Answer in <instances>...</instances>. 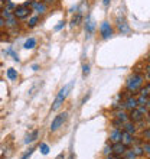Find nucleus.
Masks as SVG:
<instances>
[{
    "label": "nucleus",
    "mask_w": 150,
    "mask_h": 159,
    "mask_svg": "<svg viewBox=\"0 0 150 159\" xmlns=\"http://www.w3.org/2000/svg\"><path fill=\"white\" fill-rule=\"evenodd\" d=\"M72 85H74V81L69 84H67V85H64L61 90H59V93L56 94V97H55L54 103H52V111H56V110L61 109V106L64 104V101L67 100L68 94H69V91H71Z\"/></svg>",
    "instance_id": "nucleus-1"
},
{
    "label": "nucleus",
    "mask_w": 150,
    "mask_h": 159,
    "mask_svg": "<svg viewBox=\"0 0 150 159\" xmlns=\"http://www.w3.org/2000/svg\"><path fill=\"white\" fill-rule=\"evenodd\" d=\"M143 81H144V77L142 74H139V72H133V75H130L129 80H127V83H126V88H127V91L130 93H137L140 88L143 87Z\"/></svg>",
    "instance_id": "nucleus-2"
},
{
    "label": "nucleus",
    "mask_w": 150,
    "mask_h": 159,
    "mask_svg": "<svg viewBox=\"0 0 150 159\" xmlns=\"http://www.w3.org/2000/svg\"><path fill=\"white\" fill-rule=\"evenodd\" d=\"M68 119V113L67 111H64V113H59L58 116H55L52 123H51V132H56L59 127H62V125L65 123V120Z\"/></svg>",
    "instance_id": "nucleus-3"
},
{
    "label": "nucleus",
    "mask_w": 150,
    "mask_h": 159,
    "mask_svg": "<svg viewBox=\"0 0 150 159\" xmlns=\"http://www.w3.org/2000/svg\"><path fill=\"white\" fill-rule=\"evenodd\" d=\"M30 13H32V9H30L29 6L20 4V6H16V9H15L13 15H15L17 19H26V17H29Z\"/></svg>",
    "instance_id": "nucleus-4"
},
{
    "label": "nucleus",
    "mask_w": 150,
    "mask_h": 159,
    "mask_svg": "<svg viewBox=\"0 0 150 159\" xmlns=\"http://www.w3.org/2000/svg\"><path fill=\"white\" fill-rule=\"evenodd\" d=\"M32 12H35L39 16V15H45L46 12H48V6H46V3H43V2H41V0H35V2H32Z\"/></svg>",
    "instance_id": "nucleus-5"
},
{
    "label": "nucleus",
    "mask_w": 150,
    "mask_h": 159,
    "mask_svg": "<svg viewBox=\"0 0 150 159\" xmlns=\"http://www.w3.org/2000/svg\"><path fill=\"white\" fill-rule=\"evenodd\" d=\"M100 35H101V38L103 39H108V38L113 36V28L107 20L103 22V23L100 25Z\"/></svg>",
    "instance_id": "nucleus-6"
},
{
    "label": "nucleus",
    "mask_w": 150,
    "mask_h": 159,
    "mask_svg": "<svg viewBox=\"0 0 150 159\" xmlns=\"http://www.w3.org/2000/svg\"><path fill=\"white\" fill-rule=\"evenodd\" d=\"M116 25H117V28H118V30H120L121 34H129L130 32V26H129V23H127V20H126L124 17H117L116 19Z\"/></svg>",
    "instance_id": "nucleus-7"
},
{
    "label": "nucleus",
    "mask_w": 150,
    "mask_h": 159,
    "mask_svg": "<svg viewBox=\"0 0 150 159\" xmlns=\"http://www.w3.org/2000/svg\"><path fill=\"white\" fill-rule=\"evenodd\" d=\"M127 151V146H126L123 142H117V143H113V153L117 156H123Z\"/></svg>",
    "instance_id": "nucleus-8"
},
{
    "label": "nucleus",
    "mask_w": 150,
    "mask_h": 159,
    "mask_svg": "<svg viewBox=\"0 0 150 159\" xmlns=\"http://www.w3.org/2000/svg\"><path fill=\"white\" fill-rule=\"evenodd\" d=\"M124 109H127V110H134V109H137V98L136 97H133V96H129L127 98L124 100Z\"/></svg>",
    "instance_id": "nucleus-9"
},
{
    "label": "nucleus",
    "mask_w": 150,
    "mask_h": 159,
    "mask_svg": "<svg viewBox=\"0 0 150 159\" xmlns=\"http://www.w3.org/2000/svg\"><path fill=\"white\" fill-rule=\"evenodd\" d=\"M121 138H123V130L121 129H113L111 130V133H110V142L111 143L121 142Z\"/></svg>",
    "instance_id": "nucleus-10"
},
{
    "label": "nucleus",
    "mask_w": 150,
    "mask_h": 159,
    "mask_svg": "<svg viewBox=\"0 0 150 159\" xmlns=\"http://www.w3.org/2000/svg\"><path fill=\"white\" fill-rule=\"evenodd\" d=\"M94 30H95V22L92 20L91 16L88 15V16L85 17V32H87V35H92Z\"/></svg>",
    "instance_id": "nucleus-11"
},
{
    "label": "nucleus",
    "mask_w": 150,
    "mask_h": 159,
    "mask_svg": "<svg viewBox=\"0 0 150 159\" xmlns=\"http://www.w3.org/2000/svg\"><path fill=\"white\" fill-rule=\"evenodd\" d=\"M129 117H130V120L131 121H142L143 120V114L139 111L137 109H134V110H130V114H129Z\"/></svg>",
    "instance_id": "nucleus-12"
},
{
    "label": "nucleus",
    "mask_w": 150,
    "mask_h": 159,
    "mask_svg": "<svg viewBox=\"0 0 150 159\" xmlns=\"http://www.w3.org/2000/svg\"><path fill=\"white\" fill-rule=\"evenodd\" d=\"M121 142H123L126 146L129 148L130 145H133V142H134L133 134H131V133H127V132H123V138H121Z\"/></svg>",
    "instance_id": "nucleus-13"
},
{
    "label": "nucleus",
    "mask_w": 150,
    "mask_h": 159,
    "mask_svg": "<svg viewBox=\"0 0 150 159\" xmlns=\"http://www.w3.org/2000/svg\"><path fill=\"white\" fill-rule=\"evenodd\" d=\"M114 116H116V119H118V120L123 121V123H126V121H129V120H130L129 114L126 113L124 110H117L116 113H114Z\"/></svg>",
    "instance_id": "nucleus-14"
},
{
    "label": "nucleus",
    "mask_w": 150,
    "mask_h": 159,
    "mask_svg": "<svg viewBox=\"0 0 150 159\" xmlns=\"http://www.w3.org/2000/svg\"><path fill=\"white\" fill-rule=\"evenodd\" d=\"M123 132H127V133H131L133 134L136 132V125H134V121H126L124 126H123Z\"/></svg>",
    "instance_id": "nucleus-15"
},
{
    "label": "nucleus",
    "mask_w": 150,
    "mask_h": 159,
    "mask_svg": "<svg viewBox=\"0 0 150 159\" xmlns=\"http://www.w3.org/2000/svg\"><path fill=\"white\" fill-rule=\"evenodd\" d=\"M38 136H39V130H33V132H30V133L25 138V143L26 145H29V143L35 142V140L38 139Z\"/></svg>",
    "instance_id": "nucleus-16"
},
{
    "label": "nucleus",
    "mask_w": 150,
    "mask_h": 159,
    "mask_svg": "<svg viewBox=\"0 0 150 159\" xmlns=\"http://www.w3.org/2000/svg\"><path fill=\"white\" fill-rule=\"evenodd\" d=\"M16 26H17V17L15 15L6 19V28H16Z\"/></svg>",
    "instance_id": "nucleus-17"
},
{
    "label": "nucleus",
    "mask_w": 150,
    "mask_h": 159,
    "mask_svg": "<svg viewBox=\"0 0 150 159\" xmlns=\"http://www.w3.org/2000/svg\"><path fill=\"white\" fill-rule=\"evenodd\" d=\"M35 46H36V39L35 38H28L26 42L23 43V48H25V49H33Z\"/></svg>",
    "instance_id": "nucleus-18"
},
{
    "label": "nucleus",
    "mask_w": 150,
    "mask_h": 159,
    "mask_svg": "<svg viewBox=\"0 0 150 159\" xmlns=\"http://www.w3.org/2000/svg\"><path fill=\"white\" fill-rule=\"evenodd\" d=\"M6 75H7V78L10 80V81H15V80H17V71L15 70V68H9L7 72H6Z\"/></svg>",
    "instance_id": "nucleus-19"
},
{
    "label": "nucleus",
    "mask_w": 150,
    "mask_h": 159,
    "mask_svg": "<svg viewBox=\"0 0 150 159\" xmlns=\"http://www.w3.org/2000/svg\"><path fill=\"white\" fill-rule=\"evenodd\" d=\"M82 22V15L81 13H77L74 17H72V20H71V26L72 28H75V26H78L79 23Z\"/></svg>",
    "instance_id": "nucleus-20"
},
{
    "label": "nucleus",
    "mask_w": 150,
    "mask_h": 159,
    "mask_svg": "<svg viewBox=\"0 0 150 159\" xmlns=\"http://www.w3.org/2000/svg\"><path fill=\"white\" fill-rule=\"evenodd\" d=\"M38 23H39V16H38V15L29 17V20H28V26H29V28H35Z\"/></svg>",
    "instance_id": "nucleus-21"
},
{
    "label": "nucleus",
    "mask_w": 150,
    "mask_h": 159,
    "mask_svg": "<svg viewBox=\"0 0 150 159\" xmlns=\"http://www.w3.org/2000/svg\"><path fill=\"white\" fill-rule=\"evenodd\" d=\"M149 100H150V97H146V96H140L137 97V104L139 106H147V103H149Z\"/></svg>",
    "instance_id": "nucleus-22"
},
{
    "label": "nucleus",
    "mask_w": 150,
    "mask_h": 159,
    "mask_svg": "<svg viewBox=\"0 0 150 159\" xmlns=\"http://www.w3.org/2000/svg\"><path fill=\"white\" fill-rule=\"evenodd\" d=\"M139 93L142 94V96H146V97H150V83L146 84L144 87H142L139 90Z\"/></svg>",
    "instance_id": "nucleus-23"
},
{
    "label": "nucleus",
    "mask_w": 150,
    "mask_h": 159,
    "mask_svg": "<svg viewBox=\"0 0 150 159\" xmlns=\"http://www.w3.org/2000/svg\"><path fill=\"white\" fill-rule=\"evenodd\" d=\"M39 152H41L42 155H48L49 153V146L46 143H41L39 145Z\"/></svg>",
    "instance_id": "nucleus-24"
},
{
    "label": "nucleus",
    "mask_w": 150,
    "mask_h": 159,
    "mask_svg": "<svg viewBox=\"0 0 150 159\" xmlns=\"http://www.w3.org/2000/svg\"><path fill=\"white\" fill-rule=\"evenodd\" d=\"M0 16L3 17V19H7V17L13 16V12H10V10H7L6 7H3L2 9V13H0Z\"/></svg>",
    "instance_id": "nucleus-25"
},
{
    "label": "nucleus",
    "mask_w": 150,
    "mask_h": 159,
    "mask_svg": "<svg viewBox=\"0 0 150 159\" xmlns=\"http://www.w3.org/2000/svg\"><path fill=\"white\" fill-rule=\"evenodd\" d=\"M131 151H133V153L136 155V158H137V156H142L143 153H144V151H143V148H142V146H134L133 149H131Z\"/></svg>",
    "instance_id": "nucleus-26"
},
{
    "label": "nucleus",
    "mask_w": 150,
    "mask_h": 159,
    "mask_svg": "<svg viewBox=\"0 0 150 159\" xmlns=\"http://www.w3.org/2000/svg\"><path fill=\"white\" fill-rule=\"evenodd\" d=\"M90 75V64H82V77L87 78Z\"/></svg>",
    "instance_id": "nucleus-27"
},
{
    "label": "nucleus",
    "mask_w": 150,
    "mask_h": 159,
    "mask_svg": "<svg viewBox=\"0 0 150 159\" xmlns=\"http://www.w3.org/2000/svg\"><path fill=\"white\" fill-rule=\"evenodd\" d=\"M113 126H114V129H121V130H123L124 123H123L121 120H118V119H114V120H113Z\"/></svg>",
    "instance_id": "nucleus-28"
},
{
    "label": "nucleus",
    "mask_w": 150,
    "mask_h": 159,
    "mask_svg": "<svg viewBox=\"0 0 150 159\" xmlns=\"http://www.w3.org/2000/svg\"><path fill=\"white\" fill-rule=\"evenodd\" d=\"M103 153H104L105 156H108L113 153V145H105L104 149H103Z\"/></svg>",
    "instance_id": "nucleus-29"
},
{
    "label": "nucleus",
    "mask_w": 150,
    "mask_h": 159,
    "mask_svg": "<svg viewBox=\"0 0 150 159\" xmlns=\"http://www.w3.org/2000/svg\"><path fill=\"white\" fill-rule=\"evenodd\" d=\"M6 54H10V55H12L13 59H15L16 62H19V61H20V58H19V55H17L16 52H13V49H7V51H6Z\"/></svg>",
    "instance_id": "nucleus-30"
},
{
    "label": "nucleus",
    "mask_w": 150,
    "mask_h": 159,
    "mask_svg": "<svg viewBox=\"0 0 150 159\" xmlns=\"http://www.w3.org/2000/svg\"><path fill=\"white\" fill-rule=\"evenodd\" d=\"M33 152H35V149H33V148H29V151L26 152V153H25V155H23V156H22L20 159H29L30 156H32V153H33Z\"/></svg>",
    "instance_id": "nucleus-31"
},
{
    "label": "nucleus",
    "mask_w": 150,
    "mask_h": 159,
    "mask_svg": "<svg viewBox=\"0 0 150 159\" xmlns=\"http://www.w3.org/2000/svg\"><path fill=\"white\" fill-rule=\"evenodd\" d=\"M142 148H143V151H144V153H149L150 155V143H143Z\"/></svg>",
    "instance_id": "nucleus-32"
},
{
    "label": "nucleus",
    "mask_w": 150,
    "mask_h": 159,
    "mask_svg": "<svg viewBox=\"0 0 150 159\" xmlns=\"http://www.w3.org/2000/svg\"><path fill=\"white\" fill-rule=\"evenodd\" d=\"M137 110L140 111L142 114H147V109H146V106H137Z\"/></svg>",
    "instance_id": "nucleus-33"
},
{
    "label": "nucleus",
    "mask_w": 150,
    "mask_h": 159,
    "mask_svg": "<svg viewBox=\"0 0 150 159\" xmlns=\"http://www.w3.org/2000/svg\"><path fill=\"white\" fill-rule=\"evenodd\" d=\"M64 26H65V22H59V25L55 26V30H61Z\"/></svg>",
    "instance_id": "nucleus-34"
},
{
    "label": "nucleus",
    "mask_w": 150,
    "mask_h": 159,
    "mask_svg": "<svg viewBox=\"0 0 150 159\" xmlns=\"http://www.w3.org/2000/svg\"><path fill=\"white\" fill-rule=\"evenodd\" d=\"M105 159H120V156H117V155H114V153H111V155L105 156Z\"/></svg>",
    "instance_id": "nucleus-35"
},
{
    "label": "nucleus",
    "mask_w": 150,
    "mask_h": 159,
    "mask_svg": "<svg viewBox=\"0 0 150 159\" xmlns=\"http://www.w3.org/2000/svg\"><path fill=\"white\" fill-rule=\"evenodd\" d=\"M3 26H6V19H3L0 16V28H3Z\"/></svg>",
    "instance_id": "nucleus-36"
},
{
    "label": "nucleus",
    "mask_w": 150,
    "mask_h": 159,
    "mask_svg": "<svg viewBox=\"0 0 150 159\" xmlns=\"http://www.w3.org/2000/svg\"><path fill=\"white\" fill-rule=\"evenodd\" d=\"M41 2H43V3H46V4H54L56 0H41Z\"/></svg>",
    "instance_id": "nucleus-37"
},
{
    "label": "nucleus",
    "mask_w": 150,
    "mask_h": 159,
    "mask_svg": "<svg viewBox=\"0 0 150 159\" xmlns=\"http://www.w3.org/2000/svg\"><path fill=\"white\" fill-rule=\"evenodd\" d=\"M146 78H147V80H150V65L146 68Z\"/></svg>",
    "instance_id": "nucleus-38"
},
{
    "label": "nucleus",
    "mask_w": 150,
    "mask_h": 159,
    "mask_svg": "<svg viewBox=\"0 0 150 159\" xmlns=\"http://www.w3.org/2000/svg\"><path fill=\"white\" fill-rule=\"evenodd\" d=\"M32 70H33V71H38V70H39V65H38V64H33V65H32Z\"/></svg>",
    "instance_id": "nucleus-39"
},
{
    "label": "nucleus",
    "mask_w": 150,
    "mask_h": 159,
    "mask_svg": "<svg viewBox=\"0 0 150 159\" xmlns=\"http://www.w3.org/2000/svg\"><path fill=\"white\" fill-rule=\"evenodd\" d=\"M143 134H144L146 138H150V130H144V132H143Z\"/></svg>",
    "instance_id": "nucleus-40"
},
{
    "label": "nucleus",
    "mask_w": 150,
    "mask_h": 159,
    "mask_svg": "<svg viewBox=\"0 0 150 159\" xmlns=\"http://www.w3.org/2000/svg\"><path fill=\"white\" fill-rule=\"evenodd\" d=\"M110 2H111V0H103V4H104L105 7H107V6L110 4Z\"/></svg>",
    "instance_id": "nucleus-41"
},
{
    "label": "nucleus",
    "mask_w": 150,
    "mask_h": 159,
    "mask_svg": "<svg viewBox=\"0 0 150 159\" xmlns=\"http://www.w3.org/2000/svg\"><path fill=\"white\" fill-rule=\"evenodd\" d=\"M64 158H65V156H64V153H59V155L56 156V158H55V159H64Z\"/></svg>",
    "instance_id": "nucleus-42"
},
{
    "label": "nucleus",
    "mask_w": 150,
    "mask_h": 159,
    "mask_svg": "<svg viewBox=\"0 0 150 159\" xmlns=\"http://www.w3.org/2000/svg\"><path fill=\"white\" fill-rule=\"evenodd\" d=\"M88 98H90V94H87V96L84 97V100H82V104H84V103H85V101H87V100H88Z\"/></svg>",
    "instance_id": "nucleus-43"
},
{
    "label": "nucleus",
    "mask_w": 150,
    "mask_h": 159,
    "mask_svg": "<svg viewBox=\"0 0 150 159\" xmlns=\"http://www.w3.org/2000/svg\"><path fill=\"white\" fill-rule=\"evenodd\" d=\"M147 116H149V117H150V111H147Z\"/></svg>",
    "instance_id": "nucleus-44"
},
{
    "label": "nucleus",
    "mask_w": 150,
    "mask_h": 159,
    "mask_svg": "<svg viewBox=\"0 0 150 159\" xmlns=\"http://www.w3.org/2000/svg\"><path fill=\"white\" fill-rule=\"evenodd\" d=\"M147 106H149V107H150V100H149V103H147Z\"/></svg>",
    "instance_id": "nucleus-45"
},
{
    "label": "nucleus",
    "mask_w": 150,
    "mask_h": 159,
    "mask_svg": "<svg viewBox=\"0 0 150 159\" xmlns=\"http://www.w3.org/2000/svg\"><path fill=\"white\" fill-rule=\"evenodd\" d=\"M0 13H2V9H0Z\"/></svg>",
    "instance_id": "nucleus-46"
},
{
    "label": "nucleus",
    "mask_w": 150,
    "mask_h": 159,
    "mask_svg": "<svg viewBox=\"0 0 150 159\" xmlns=\"http://www.w3.org/2000/svg\"><path fill=\"white\" fill-rule=\"evenodd\" d=\"M134 159H136V158H134Z\"/></svg>",
    "instance_id": "nucleus-47"
}]
</instances>
